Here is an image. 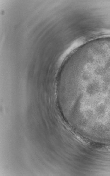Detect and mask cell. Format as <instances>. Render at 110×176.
<instances>
[{
    "mask_svg": "<svg viewBox=\"0 0 110 176\" xmlns=\"http://www.w3.org/2000/svg\"><path fill=\"white\" fill-rule=\"evenodd\" d=\"M100 89V86L98 83L96 81H93L87 84L85 92L87 96H93L99 91Z\"/></svg>",
    "mask_w": 110,
    "mask_h": 176,
    "instance_id": "cell-1",
    "label": "cell"
},
{
    "mask_svg": "<svg viewBox=\"0 0 110 176\" xmlns=\"http://www.w3.org/2000/svg\"><path fill=\"white\" fill-rule=\"evenodd\" d=\"M103 81L104 84L107 85L110 84V76H106L104 77L103 78Z\"/></svg>",
    "mask_w": 110,
    "mask_h": 176,
    "instance_id": "cell-2",
    "label": "cell"
},
{
    "mask_svg": "<svg viewBox=\"0 0 110 176\" xmlns=\"http://www.w3.org/2000/svg\"><path fill=\"white\" fill-rule=\"evenodd\" d=\"M109 96H110V91H109Z\"/></svg>",
    "mask_w": 110,
    "mask_h": 176,
    "instance_id": "cell-3",
    "label": "cell"
}]
</instances>
